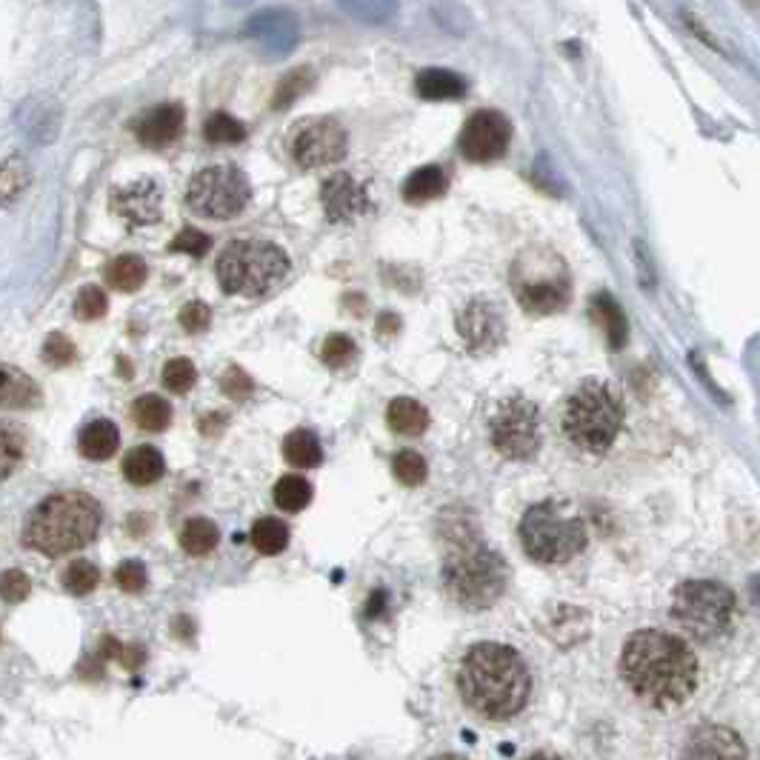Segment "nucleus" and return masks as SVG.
Listing matches in <instances>:
<instances>
[{
	"label": "nucleus",
	"instance_id": "22",
	"mask_svg": "<svg viewBox=\"0 0 760 760\" xmlns=\"http://www.w3.org/2000/svg\"><path fill=\"white\" fill-rule=\"evenodd\" d=\"M415 89L423 100H458L469 86L449 69H423L415 80Z\"/></svg>",
	"mask_w": 760,
	"mask_h": 760
},
{
	"label": "nucleus",
	"instance_id": "12",
	"mask_svg": "<svg viewBox=\"0 0 760 760\" xmlns=\"http://www.w3.org/2000/svg\"><path fill=\"white\" fill-rule=\"evenodd\" d=\"M346 129L338 120L315 118L300 123L292 135V158L303 169L338 163L346 155Z\"/></svg>",
	"mask_w": 760,
	"mask_h": 760
},
{
	"label": "nucleus",
	"instance_id": "38",
	"mask_svg": "<svg viewBox=\"0 0 760 760\" xmlns=\"http://www.w3.org/2000/svg\"><path fill=\"white\" fill-rule=\"evenodd\" d=\"M392 469H395V478L403 483V486H420L426 475H429V466H426V460L420 458L418 452H412V449H403L395 455L392 460Z\"/></svg>",
	"mask_w": 760,
	"mask_h": 760
},
{
	"label": "nucleus",
	"instance_id": "21",
	"mask_svg": "<svg viewBox=\"0 0 760 760\" xmlns=\"http://www.w3.org/2000/svg\"><path fill=\"white\" fill-rule=\"evenodd\" d=\"M386 420L389 426L398 432V435H406V438H418L429 429V409L418 403L415 398H395L386 409Z\"/></svg>",
	"mask_w": 760,
	"mask_h": 760
},
{
	"label": "nucleus",
	"instance_id": "50",
	"mask_svg": "<svg viewBox=\"0 0 760 760\" xmlns=\"http://www.w3.org/2000/svg\"><path fill=\"white\" fill-rule=\"evenodd\" d=\"M400 329V318L398 315H389V312H383L378 320V332L386 338V335H395Z\"/></svg>",
	"mask_w": 760,
	"mask_h": 760
},
{
	"label": "nucleus",
	"instance_id": "5",
	"mask_svg": "<svg viewBox=\"0 0 760 760\" xmlns=\"http://www.w3.org/2000/svg\"><path fill=\"white\" fill-rule=\"evenodd\" d=\"M620 426H623V406L618 395L600 380L583 383L566 400L563 435L583 452H592V455L606 452L618 438Z\"/></svg>",
	"mask_w": 760,
	"mask_h": 760
},
{
	"label": "nucleus",
	"instance_id": "25",
	"mask_svg": "<svg viewBox=\"0 0 760 760\" xmlns=\"http://www.w3.org/2000/svg\"><path fill=\"white\" fill-rule=\"evenodd\" d=\"M146 275H149V269L138 255H120V258L109 260L106 269H103L106 283L118 292H138L140 286L146 283Z\"/></svg>",
	"mask_w": 760,
	"mask_h": 760
},
{
	"label": "nucleus",
	"instance_id": "15",
	"mask_svg": "<svg viewBox=\"0 0 760 760\" xmlns=\"http://www.w3.org/2000/svg\"><path fill=\"white\" fill-rule=\"evenodd\" d=\"M320 203H323V212L332 223H346V220L360 218L369 209V195L352 175L338 172V175L323 180Z\"/></svg>",
	"mask_w": 760,
	"mask_h": 760
},
{
	"label": "nucleus",
	"instance_id": "10",
	"mask_svg": "<svg viewBox=\"0 0 760 760\" xmlns=\"http://www.w3.org/2000/svg\"><path fill=\"white\" fill-rule=\"evenodd\" d=\"M252 198L249 178L238 166H206L195 178L189 180L186 200L189 206L212 220H229L240 215Z\"/></svg>",
	"mask_w": 760,
	"mask_h": 760
},
{
	"label": "nucleus",
	"instance_id": "40",
	"mask_svg": "<svg viewBox=\"0 0 760 760\" xmlns=\"http://www.w3.org/2000/svg\"><path fill=\"white\" fill-rule=\"evenodd\" d=\"M340 6L366 23H383L395 12V0H340Z\"/></svg>",
	"mask_w": 760,
	"mask_h": 760
},
{
	"label": "nucleus",
	"instance_id": "11",
	"mask_svg": "<svg viewBox=\"0 0 760 760\" xmlns=\"http://www.w3.org/2000/svg\"><path fill=\"white\" fill-rule=\"evenodd\" d=\"M492 446L509 460L535 458L540 449V415L538 406L526 398L503 400L492 418Z\"/></svg>",
	"mask_w": 760,
	"mask_h": 760
},
{
	"label": "nucleus",
	"instance_id": "32",
	"mask_svg": "<svg viewBox=\"0 0 760 760\" xmlns=\"http://www.w3.org/2000/svg\"><path fill=\"white\" fill-rule=\"evenodd\" d=\"M312 500V486L300 475H286L275 483V503L283 512H300Z\"/></svg>",
	"mask_w": 760,
	"mask_h": 760
},
{
	"label": "nucleus",
	"instance_id": "29",
	"mask_svg": "<svg viewBox=\"0 0 760 760\" xmlns=\"http://www.w3.org/2000/svg\"><path fill=\"white\" fill-rule=\"evenodd\" d=\"M283 458L289 460L292 466H300V469L320 466V460H323L320 440L309 429H295L289 438L283 440Z\"/></svg>",
	"mask_w": 760,
	"mask_h": 760
},
{
	"label": "nucleus",
	"instance_id": "8",
	"mask_svg": "<svg viewBox=\"0 0 760 760\" xmlns=\"http://www.w3.org/2000/svg\"><path fill=\"white\" fill-rule=\"evenodd\" d=\"M520 546L538 563H566L583 552L586 526L578 515H569L560 503L543 500L526 509L520 518Z\"/></svg>",
	"mask_w": 760,
	"mask_h": 760
},
{
	"label": "nucleus",
	"instance_id": "36",
	"mask_svg": "<svg viewBox=\"0 0 760 760\" xmlns=\"http://www.w3.org/2000/svg\"><path fill=\"white\" fill-rule=\"evenodd\" d=\"M29 186V166L26 160L12 155L3 163V172H0V192H3V203L12 206V200L18 198L20 192Z\"/></svg>",
	"mask_w": 760,
	"mask_h": 760
},
{
	"label": "nucleus",
	"instance_id": "2",
	"mask_svg": "<svg viewBox=\"0 0 760 760\" xmlns=\"http://www.w3.org/2000/svg\"><path fill=\"white\" fill-rule=\"evenodd\" d=\"M458 686L475 715L486 720H509L526 706L532 675L512 646L478 643L460 660Z\"/></svg>",
	"mask_w": 760,
	"mask_h": 760
},
{
	"label": "nucleus",
	"instance_id": "4",
	"mask_svg": "<svg viewBox=\"0 0 760 760\" xmlns=\"http://www.w3.org/2000/svg\"><path fill=\"white\" fill-rule=\"evenodd\" d=\"M509 583V566L478 538H460L443 560V586L463 609H489Z\"/></svg>",
	"mask_w": 760,
	"mask_h": 760
},
{
	"label": "nucleus",
	"instance_id": "19",
	"mask_svg": "<svg viewBox=\"0 0 760 760\" xmlns=\"http://www.w3.org/2000/svg\"><path fill=\"white\" fill-rule=\"evenodd\" d=\"M118 446H120V432L112 420L98 418V420H92V423H86V426L80 429L78 449L83 458L109 460L115 452H118Z\"/></svg>",
	"mask_w": 760,
	"mask_h": 760
},
{
	"label": "nucleus",
	"instance_id": "34",
	"mask_svg": "<svg viewBox=\"0 0 760 760\" xmlns=\"http://www.w3.org/2000/svg\"><path fill=\"white\" fill-rule=\"evenodd\" d=\"M312 83H315V72H312L309 66H300V69H295V72H289V75L278 83L275 98H272V106H275V109H286V106H292L303 92H309V86H312Z\"/></svg>",
	"mask_w": 760,
	"mask_h": 760
},
{
	"label": "nucleus",
	"instance_id": "46",
	"mask_svg": "<svg viewBox=\"0 0 760 760\" xmlns=\"http://www.w3.org/2000/svg\"><path fill=\"white\" fill-rule=\"evenodd\" d=\"M20 460H23V438L6 423L3 426V478H12Z\"/></svg>",
	"mask_w": 760,
	"mask_h": 760
},
{
	"label": "nucleus",
	"instance_id": "30",
	"mask_svg": "<svg viewBox=\"0 0 760 760\" xmlns=\"http://www.w3.org/2000/svg\"><path fill=\"white\" fill-rule=\"evenodd\" d=\"M132 420L146 432H163L172 420V406L160 395H143L132 403Z\"/></svg>",
	"mask_w": 760,
	"mask_h": 760
},
{
	"label": "nucleus",
	"instance_id": "41",
	"mask_svg": "<svg viewBox=\"0 0 760 760\" xmlns=\"http://www.w3.org/2000/svg\"><path fill=\"white\" fill-rule=\"evenodd\" d=\"M106 309H109V300H106L100 286H86V289H80V295L75 298V315L80 320L103 318Z\"/></svg>",
	"mask_w": 760,
	"mask_h": 760
},
{
	"label": "nucleus",
	"instance_id": "16",
	"mask_svg": "<svg viewBox=\"0 0 760 760\" xmlns=\"http://www.w3.org/2000/svg\"><path fill=\"white\" fill-rule=\"evenodd\" d=\"M506 323L495 309V303L489 300H472L458 315V332L460 338L469 343V349L475 352H489L503 340Z\"/></svg>",
	"mask_w": 760,
	"mask_h": 760
},
{
	"label": "nucleus",
	"instance_id": "24",
	"mask_svg": "<svg viewBox=\"0 0 760 760\" xmlns=\"http://www.w3.org/2000/svg\"><path fill=\"white\" fill-rule=\"evenodd\" d=\"M38 403V383L15 366H3V406L6 409H35Z\"/></svg>",
	"mask_w": 760,
	"mask_h": 760
},
{
	"label": "nucleus",
	"instance_id": "20",
	"mask_svg": "<svg viewBox=\"0 0 760 760\" xmlns=\"http://www.w3.org/2000/svg\"><path fill=\"white\" fill-rule=\"evenodd\" d=\"M166 472V463L155 446H135L123 460V475L132 486H152Z\"/></svg>",
	"mask_w": 760,
	"mask_h": 760
},
{
	"label": "nucleus",
	"instance_id": "45",
	"mask_svg": "<svg viewBox=\"0 0 760 760\" xmlns=\"http://www.w3.org/2000/svg\"><path fill=\"white\" fill-rule=\"evenodd\" d=\"M180 326L189 332V335H198L203 329H209V323H212V312H209V306L206 303H200V300H192V303H186L183 309H180Z\"/></svg>",
	"mask_w": 760,
	"mask_h": 760
},
{
	"label": "nucleus",
	"instance_id": "18",
	"mask_svg": "<svg viewBox=\"0 0 760 760\" xmlns=\"http://www.w3.org/2000/svg\"><path fill=\"white\" fill-rule=\"evenodd\" d=\"M246 35L266 46L272 55H289L298 43V20L286 9H266L249 20Z\"/></svg>",
	"mask_w": 760,
	"mask_h": 760
},
{
	"label": "nucleus",
	"instance_id": "39",
	"mask_svg": "<svg viewBox=\"0 0 760 760\" xmlns=\"http://www.w3.org/2000/svg\"><path fill=\"white\" fill-rule=\"evenodd\" d=\"M355 352H358V346H355V340L346 338V335H329V338L323 340V346H320V360L329 366V369H343V366H349L352 360H355Z\"/></svg>",
	"mask_w": 760,
	"mask_h": 760
},
{
	"label": "nucleus",
	"instance_id": "49",
	"mask_svg": "<svg viewBox=\"0 0 760 760\" xmlns=\"http://www.w3.org/2000/svg\"><path fill=\"white\" fill-rule=\"evenodd\" d=\"M386 592L383 589H375L372 592V598H369V603H366V618H380L383 612H386Z\"/></svg>",
	"mask_w": 760,
	"mask_h": 760
},
{
	"label": "nucleus",
	"instance_id": "9",
	"mask_svg": "<svg viewBox=\"0 0 760 760\" xmlns=\"http://www.w3.org/2000/svg\"><path fill=\"white\" fill-rule=\"evenodd\" d=\"M672 618L683 632L698 640H715L729 632L735 618V598L715 580H686L675 589Z\"/></svg>",
	"mask_w": 760,
	"mask_h": 760
},
{
	"label": "nucleus",
	"instance_id": "51",
	"mask_svg": "<svg viewBox=\"0 0 760 760\" xmlns=\"http://www.w3.org/2000/svg\"><path fill=\"white\" fill-rule=\"evenodd\" d=\"M752 592H755V598L760 600V578H755V583H752Z\"/></svg>",
	"mask_w": 760,
	"mask_h": 760
},
{
	"label": "nucleus",
	"instance_id": "14",
	"mask_svg": "<svg viewBox=\"0 0 760 760\" xmlns=\"http://www.w3.org/2000/svg\"><path fill=\"white\" fill-rule=\"evenodd\" d=\"M112 209L115 215L132 223V226H146L160 220V209H163V192L155 180L140 178L118 186L112 192Z\"/></svg>",
	"mask_w": 760,
	"mask_h": 760
},
{
	"label": "nucleus",
	"instance_id": "6",
	"mask_svg": "<svg viewBox=\"0 0 760 760\" xmlns=\"http://www.w3.org/2000/svg\"><path fill=\"white\" fill-rule=\"evenodd\" d=\"M215 272L223 292L260 298L289 275V258L269 240H235L220 252Z\"/></svg>",
	"mask_w": 760,
	"mask_h": 760
},
{
	"label": "nucleus",
	"instance_id": "17",
	"mask_svg": "<svg viewBox=\"0 0 760 760\" xmlns=\"http://www.w3.org/2000/svg\"><path fill=\"white\" fill-rule=\"evenodd\" d=\"M183 123H186V112H183L180 103H160V106L146 109L135 120V135H138L143 146L163 149V146H172L180 138Z\"/></svg>",
	"mask_w": 760,
	"mask_h": 760
},
{
	"label": "nucleus",
	"instance_id": "43",
	"mask_svg": "<svg viewBox=\"0 0 760 760\" xmlns=\"http://www.w3.org/2000/svg\"><path fill=\"white\" fill-rule=\"evenodd\" d=\"M146 566L138 563V560H123L118 569H115V583H118L123 592H129V595H138L146 589Z\"/></svg>",
	"mask_w": 760,
	"mask_h": 760
},
{
	"label": "nucleus",
	"instance_id": "52",
	"mask_svg": "<svg viewBox=\"0 0 760 760\" xmlns=\"http://www.w3.org/2000/svg\"><path fill=\"white\" fill-rule=\"evenodd\" d=\"M235 3H238V0H235Z\"/></svg>",
	"mask_w": 760,
	"mask_h": 760
},
{
	"label": "nucleus",
	"instance_id": "47",
	"mask_svg": "<svg viewBox=\"0 0 760 760\" xmlns=\"http://www.w3.org/2000/svg\"><path fill=\"white\" fill-rule=\"evenodd\" d=\"M0 589H3V600L6 603H20V600L29 595L32 583H29V578L20 569H6L3 580H0Z\"/></svg>",
	"mask_w": 760,
	"mask_h": 760
},
{
	"label": "nucleus",
	"instance_id": "28",
	"mask_svg": "<svg viewBox=\"0 0 760 760\" xmlns=\"http://www.w3.org/2000/svg\"><path fill=\"white\" fill-rule=\"evenodd\" d=\"M218 540H220L218 526L206 518L186 520V523H183V529H180V546H183V552H189L192 558H203V555H209V552L218 546Z\"/></svg>",
	"mask_w": 760,
	"mask_h": 760
},
{
	"label": "nucleus",
	"instance_id": "26",
	"mask_svg": "<svg viewBox=\"0 0 760 760\" xmlns=\"http://www.w3.org/2000/svg\"><path fill=\"white\" fill-rule=\"evenodd\" d=\"M446 172L440 166H420L418 172H412L406 183H403V198L409 203H429V200L440 198L446 192Z\"/></svg>",
	"mask_w": 760,
	"mask_h": 760
},
{
	"label": "nucleus",
	"instance_id": "27",
	"mask_svg": "<svg viewBox=\"0 0 760 760\" xmlns=\"http://www.w3.org/2000/svg\"><path fill=\"white\" fill-rule=\"evenodd\" d=\"M689 755H718V758H738V755H746L743 743H740L738 735L726 732V729H703L700 735L692 738L689 743Z\"/></svg>",
	"mask_w": 760,
	"mask_h": 760
},
{
	"label": "nucleus",
	"instance_id": "1",
	"mask_svg": "<svg viewBox=\"0 0 760 760\" xmlns=\"http://www.w3.org/2000/svg\"><path fill=\"white\" fill-rule=\"evenodd\" d=\"M620 675L640 700L669 709L695 692L698 660L678 635L643 629L626 640L620 655Z\"/></svg>",
	"mask_w": 760,
	"mask_h": 760
},
{
	"label": "nucleus",
	"instance_id": "48",
	"mask_svg": "<svg viewBox=\"0 0 760 760\" xmlns=\"http://www.w3.org/2000/svg\"><path fill=\"white\" fill-rule=\"evenodd\" d=\"M220 389H223L229 398L246 400L249 395H252V378H249V375H243L238 366H232V369H226V372H223V378H220Z\"/></svg>",
	"mask_w": 760,
	"mask_h": 760
},
{
	"label": "nucleus",
	"instance_id": "7",
	"mask_svg": "<svg viewBox=\"0 0 760 760\" xmlns=\"http://www.w3.org/2000/svg\"><path fill=\"white\" fill-rule=\"evenodd\" d=\"M512 292L532 315H555L572 295V275L558 252L532 246L512 263Z\"/></svg>",
	"mask_w": 760,
	"mask_h": 760
},
{
	"label": "nucleus",
	"instance_id": "31",
	"mask_svg": "<svg viewBox=\"0 0 760 760\" xmlns=\"http://www.w3.org/2000/svg\"><path fill=\"white\" fill-rule=\"evenodd\" d=\"M252 546L260 555H280L289 546V529L278 518H260L252 526Z\"/></svg>",
	"mask_w": 760,
	"mask_h": 760
},
{
	"label": "nucleus",
	"instance_id": "42",
	"mask_svg": "<svg viewBox=\"0 0 760 760\" xmlns=\"http://www.w3.org/2000/svg\"><path fill=\"white\" fill-rule=\"evenodd\" d=\"M209 235L200 232V229H183L175 235V240L169 243V252H183V255H192V258H203L209 252Z\"/></svg>",
	"mask_w": 760,
	"mask_h": 760
},
{
	"label": "nucleus",
	"instance_id": "23",
	"mask_svg": "<svg viewBox=\"0 0 760 760\" xmlns=\"http://www.w3.org/2000/svg\"><path fill=\"white\" fill-rule=\"evenodd\" d=\"M592 320L600 326V332L606 335V343L612 349H620L626 343V318L620 312L618 300L612 298L609 292H600L592 298Z\"/></svg>",
	"mask_w": 760,
	"mask_h": 760
},
{
	"label": "nucleus",
	"instance_id": "37",
	"mask_svg": "<svg viewBox=\"0 0 760 760\" xmlns=\"http://www.w3.org/2000/svg\"><path fill=\"white\" fill-rule=\"evenodd\" d=\"M195 380H198V369L192 360L175 358L163 366V386L175 395H186L195 386Z\"/></svg>",
	"mask_w": 760,
	"mask_h": 760
},
{
	"label": "nucleus",
	"instance_id": "13",
	"mask_svg": "<svg viewBox=\"0 0 760 760\" xmlns=\"http://www.w3.org/2000/svg\"><path fill=\"white\" fill-rule=\"evenodd\" d=\"M512 140V123L495 109H480L466 120L460 132V152L472 163H492L506 155Z\"/></svg>",
	"mask_w": 760,
	"mask_h": 760
},
{
	"label": "nucleus",
	"instance_id": "3",
	"mask_svg": "<svg viewBox=\"0 0 760 760\" xmlns=\"http://www.w3.org/2000/svg\"><path fill=\"white\" fill-rule=\"evenodd\" d=\"M100 529V503L86 492H60L38 503L23 540L46 558H60L89 546Z\"/></svg>",
	"mask_w": 760,
	"mask_h": 760
},
{
	"label": "nucleus",
	"instance_id": "44",
	"mask_svg": "<svg viewBox=\"0 0 760 760\" xmlns=\"http://www.w3.org/2000/svg\"><path fill=\"white\" fill-rule=\"evenodd\" d=\"M43 360L49 363V366H55V369H63V366H69L72 360H75V343L66 338V335H49L46 343H43Z\"/></svg>",
	"mask_w": 760,
	"mask_h": 760
},
{
	"label": "nucleus",
	"instance_id": "33",
	"mask_svg": "<svg viewBox=\"0 0 760 760\" xmlns=\"http://www.w3.org/2000/svg\"><path fill=\"white\" fill-rule=\"evenodd\" d=\"M203 138L215 146L240 143V140H246V126L238 118H232L229 112H212L203 123Z\"/></svg>",
	"mask_w": 760,
	"mask_h": 760
},
{
	"label": "nucleus",
	"instance_id": "35",
	"mask_svg": "<svg viewBox=\"0 0 760 760\" xmlns=\"http://www.w3.org/2000/svg\"><path fill=\"white\" fill-rule=\"evenodd\" d=\"M100 583V572L98 566H92L89 560H75V563H69L66 566V572H63V586H66V592H72V595H89V592H95Z\"/></svg>",
	"mask_w": 760,
	"mask_h": 760
}]
</instances>
